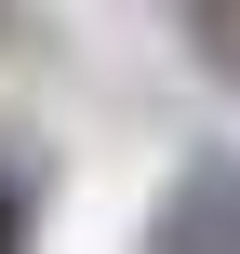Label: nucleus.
Returning a JSON list of instances; mask_svg holds the SVG:
<instances>
[{
    "instance_id": "nucleus-2",
    "label": "nucleus",
    "mask_w": 240,
    "mask_h": 254,
    "mask_svg": "<svg viewBox=\"0 0 240 254\" xmlns=\"http://www.w3.org/2000/svg\"><path fill=\"white\" fill-rule=\"evenodd\" d=\"M187 40H200V54L240 80V0H187Z\"/></svg>"
},
{
    "instance_id": "nucleus-3",
    "label": "nucleus",
    "mask_w": 240,
    "mask_h": 254,
    "mask_svg": "<svg viewBox=\"0 0 240 254\" xmlns=\"http://www.w3.org/2000/svg\"><path fill=\"white\" fill-rule=\"evenodd\" d=\"M0 254H13V201H0Z\"/></svg>"
},
{
    "instance_id": "nucleus-1",
    "label": "nucleus",
    "mask_w": 240,
    "mask_h": 254,
    "mask_svg": "<svg viewBox=\"0 0 240 254\" xmlns=\"http://www.w3.org/2000/svg\"><path fill=\"white\" fill-rule=\"evenodd\" d=\"M147 254H240V147H200V161L174 174Z\"/></svg>"
}]
</instances>
